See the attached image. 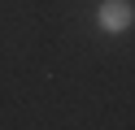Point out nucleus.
<instances>
[{
    "mask_svg": "<svg viewBox=\"0 0 135 130\" xmlns=\"http://www.w3.org/2000/svg\"><path fill=\"white\" fill-rule=\"evenodd\" d=\"M135 22V9H131V0H105V4L96 9V26L105 35H118V30H126V26Z\"/></svg>",
    "mask_w": 135,
    "mask_h": 130,
    "instance_id": "nucleus-1",
    "label": "nucleus"
}]
</instances>
